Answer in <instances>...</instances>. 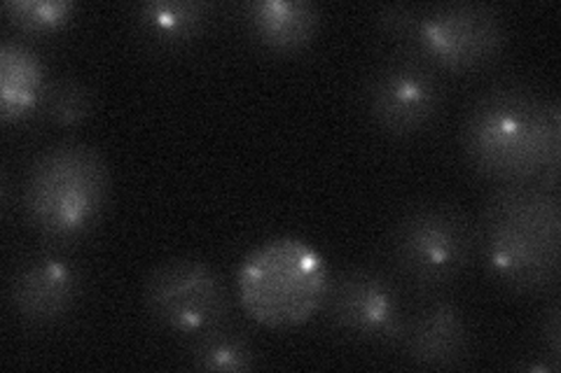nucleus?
Segmentation results:
<instances>
[{
    "label": "nucleus",
    "instance_id": "dca6fc26",
    "mask_svg": "<svg viewBox=\"0 0 561 373\" xmlns=\"http://www.w3.org/2000/svg\"><path fill=\"white\" fill-rule=\"evenodd\" d=\"M92 105L94 96L90 86L76 78H59L55 82H47L41 110L49 124L68 129L78 127L80 121L90 117Z\"/></svg>",
    "mask_w": 561,
    "mask_h": 373
},
{
    "label": "nucleus",
    "instance_id": "20e7f679",
    "mask_svg": "<svg viewBox=\"0 0 561 373\" xmlns=\"http://www.w3.org/2000/svg\"><path fill=\"white\" fill-rule=\"evenodd\" d=\"M328 285L325 259L300 238H276L255 247L237 273L243 311L274 329L311 319L323 306Z\"/></svg>",
    "mask_w": 561,
    "mask_h": 373
},
{
    "label": "nucleus",
    "instance_id": "4468645a",
    "mask_svg": "<svg viewBox=\"0 0 561 373\" xmlns=\"http://www.w3.org/2000/svg\"><path fill=\"white\" fill-rule=\"evenodd\" d=\"M210 10L214 5L197 0H152L136 8V26L152 47L175 49L206 28Z\"/></svg>",
    "mask_w": 561,
    "mask_h": 373
},
{
    "label": "nucleus",
    "instance_id": "423d86ee",
    "mask_svg": "<svg viewBox=\"0 0 561 373\" xmlns=\"http://www.w3.org/2000/svg\"><path fill=\"white\" fill-rule=\"evenodd\" d=\"M144 301L150 317L167 331L199 336L227 323L230 292L214 266L195 257L162 261L148 273Z\"/></svg>",
    "mask_w": 561,
    "mask_h": 373
},
{
    "label": "nucleus",
    "instance_id": "39448f33",
    "mask_svg": "<svg viewBox=\"0 0 561 373\" xmlns=\"http://www.w3.org/2000/svg\"><path fill=\"white\" fill-rule=\"evenodd\" d=\"M476 253V224L449 203L412 206L391 229L389 259L416 292L433 294L449 288Z\"/></svg>",
    "mask_w": 561,
    "mask_h": 373
},
{
    "label": "nucleus",
    "instance_id": "6ab92c4d",
    "mask_svg": "<svg viewBox=\"0 0 561 373\" xmlns=\"http://www.w3.org/2000/svg\"><path fill=\"white\" fill-rule=\"evenodd\" d=\"M559 317H561V306L554 299L552 304L542 311L538 319V341L542 352L548 354L554 366H559Z\"/></svg>",
    "mask_w": 561,
    "mask_h": 373
},
{
    "label": "nucleus",
    "instance_id": "1a4fd4ad",
    "mask_svg": "<svg viewBox=\"0 0 561 373\" xmlns=\"http://www.w3.org/2000/svg\"><path fill=\"white\" fill-rule=\"evenodd\" d=\"M321 308L340 334L370 346H400L408 327L398 285L373 266H351L330 278Z\"/></svg>",
    "mask_w": 561,
    "mask_h": 373
},
{
    "label": "nucleus",
    "instance_id": "6e6552de",
    "mask_svg": "<svg viewBox=\"0 0 561 373\" xmlns=\"http://www.w3.org/2000/svg\"><path fill=\"white\" fill-rule=\"evenodd\" d=\"M365 108L389 136H416L440 115L443 80L414 47L400 49L367 78Z\"/></svg>",
    "mask_w": 561,
    "mask_h": 373
},
{
    "label": "nucleus",
    "instance_id": "9b49d317",
    "mask_svg": "<svg viewBox=\"0 0 561 373\" xmlns=\"http://www.w3.org/2000/svg\"><path fill=\"white\" fill-rule=\"evenodd\" d=\"M400 348L419 369L461 366L472 348L468 319L454 301L433 299L408 319Z\"/></svg>",
    "mask_w": 561,
    "mask_h": 373
},
{
    "label": "nucleus",
    "instance_id": "f257e3e1",
    "mask_svg": "<svg viewBox=\"0 0 561 373\" xmlns=\"http://www.w3.org/2000/svg\"><path fill=\"white\" fill-rule=\"evenodd\" d=\"M472 171L499 185L538 183L559 168L561 108L557 98L522 82L484 89L461 124Z\"/></svg>",
    "mask_w": 561,
    "mask_h": 373
},
{
    "label": "nucleus",
    "instance_id": "0eeeda50",
    "mask_svg": "<svg viewBox=\"0 0 561 373\" xmlns=\"http://www.w3.org/2000/svg\"><path fill=\"white\" fill-rule=\"evenodd\" d=\"M507 43L503 12L486 3H445L421 10L412 47L435 70L470 73L494 63Z\"/></svg>",
    "mask_w": 561,
    "mask_h": 373
},
{
    "label": "nucleus",
    "instance_id": "ddd939ff",
    "mask_svg": "<svg viewBox=\"0 0 561 373\" xmlns=\"http://www.w3.org/2000/svg\"><path fill=\"white\" fill-rule=\"evenodd\" d=\"M41 57L22 43L5 40L0 47V119L16 124L41 108L45 94Z\"/></svg>",
    "mask_w": 561,
    "mask_h": 373
},
{
    "label": "nucleus",
    "instance_id": "9d476101",
    "mask_svg": "<svg viewBox=\"0 0 561 373\" xmlns=\"http://www.w3.org/2000/svg\"><path fill=\"white\" fill-rule=\"evenodd\" d=\"M80 290L82 278L78 266L57 253H45L24 261L14 271L8 301L22 323L47 327L57 325L76 308Z\"/></svg>",
    "mask_w": 561,
    "mask_h": 373
},
{
    "label": "nucleus",
    "instance_id": "7ed1b4c3",
    "mask_svg": "<svg viewBox=\"0 0 561 373\" xmlns=\"http://www.w3.org/2000/svg\"><path fill=\"white\" fill-rule=\"evenodd\" d=\"M108 166L84 143H57L38 154L24 185L28 224L47 241L82 238L108 201Z\"/></svg>",
    "mask_w": 561,
    "mask_h": 373
},
{
    "label": "nucleus",
    "instance_id": "f8f14e48",
    "mask_svg": "<svg viewBox=\"0 0 561 373\" xmlns=\"http://www.w3.org/2000/svg\"><path fill=\"white\" fill-rule=\"evenodd\" d=\"M241 12L253 40L274 55L302 51L321 26L319 8L307 0H253Z\"/></svg>",
    "mask_w": 561,
    "mask_h": 373
},
{
    "label": "nucleus",
    "instance_id": "f3484780",
    "mask_svg": "<svg viewBox=\"0 0 561 373\" xmlns=\"http://www.w3.org/2000/svg\"><path fill=\"white\" fill-rule=\"evenodd\" d=\"M76 3L68 0H8L3 14L12 28L28 35L61 31L76 14Z\"/></svg>",
    "mask_w": 561,
    "mask_h": 373
},
{
    "label": "nucleus",
    "instance_id": "a211bd4d",
    "mask_svg": "<svg viewBox=\"0 0 561 373\" xmlns=\"http://www.w3.org/2000/svg\"><path fill=\"white\" fill-rule=\"evenodd\" d=\"M421 20V8L416 5H381L375 10V24L381 33L393 40H414Z\"/></svg>",
    "mask_w": 561,
    "mask_h": 373
},
{
    "label": "nucleus",
    "instance_id": "f03ea898",
    "mask_svg": "<svg viewBox=\"0 0 561 373\" xmlns=\"http://www.w3.org/2000/svg\"><path fill=\"white\" fill-rule=\"evenodd\" d=\"M476 241L501 288L522 296L552 292L561 276L559 191L536 183L501 185L480 212Z\"/></svg>",
    "mask_w": 561,
    "mask_h": 373
},
{
    "label": "nucleus",
    "instance_id": "2eb2a0df",
    "mask_svg": "<svg viewBox=\"0 0 561 373\" xmlns=\"http://www.w3.org/2000/svg\"><path fill=\"white\" fill-rule=\"evenodd\" d=\"M190 366L195 371H253L257 354L249 334L225 323L195 336Z\"/></svg>",
    "mask_w": 561,
    "mask_h": 373
}]
</instances>
